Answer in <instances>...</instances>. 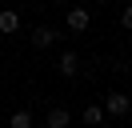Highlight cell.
<instances>
[{
	"instance_id": "obj_1",
	"label": "cell",
	"mask_w": 132,
	"mask_h": 128,
	"mask_svg": "<svg viewBox=\"0 0 132 128\" xmlns=\"http://www.w3.org/2000/svg\"><path fill=\"white\" fill-rule=\"evenodd\" d=\"M88 24H92V12H88L84 4L68 8V16H64V28H68V32H76V36H80V32H88Z\"/></svg>"
},
{
	"instance_id": "obj_2",
	"label": "cell",
	"mask_w": 132,
	"mask_h": 128,
	"mask_svg": "<svg viewBox=\"0 0 132 128\" xmlns=\"http://www.w3.org/2000/svg\"><path fill=\"white\" fill-rule=\"evenodd\" d=\"M104 112H108V116H128V92H120V88L108 92L104 96Z\"/></svg>"
},
{
	"instance_id": "obj_3",
	"label": "cell",
	"mask_w": 132,
	"mask_h": 128,
	"mask_svg": "<svg viewBox=\"0 0 132 128\" xmlns=\"http://www.w3.org/2000/svg\"><path fill=\"white\" fill-rule=\"evenodd\" d=\"M68 124H72V112H68L64 104H52L48 116H44V128H68Z\"/></svg>"
},
{
	"instance_id": "obj_4",
	"label": "cell",
	"mask_w": 132,
	"mask_h": 128,
	"mask_svg": "<svg viewBox=\"0 0 132 128\" xmlns=\"http://www.w3.org/2000/svg\"><path fill=\"white\" fill-rule=\"evenodd\" d=\"M56 72H60L64 80H72L76 72H80V56H76V52H60V60H56Z\"/></svg>"
},
{
	"instance_id": "obj_5",
	"label": "cell",
	"mask_w": 132,
	"mask_h": 128,
	"mask_svg": "<svg viewBox=\"0 0 132 128\" xmlns=\"http://www.w3.org/2000/svg\"><path fill=\"white\" fill-rule=\"evenodd\" d=\"M56 40H60L56 28H44V24H40V28H32V48H40V52H44V48H52Z\"/></svg>"
},
{
	"instance_id": "obj_6",
	"label": "cell",
	"mask_w": 132,
	"mask_h": 128,
	"mask_svg": "<svg viewBox=\"0 0 132 128\" xmlns=\"http://www.w3.org/2000/svg\"><path fill=\"white\" fill-rule=\"evenodd\" d=\"M20 32V12L16 8H4L0 12V36H16Z\"/></svg>"
},
{
	"instance_id": "obj_7",
	"label": "cell",
	"mask_w": 132,
	"mask_h": 128,
	"mask_svg": "<svg viewBox=\"0 0 132 128\" xmlns=\"http://www.w3.org/2000/svg\"><path fill=\"white\" fill-rule=\"evenodd\" d=\"M80 120H84L88 128H100V124H104V108H100V104H88V108L80 112Z\"/></svg>"
},
{
	"instance_id": "obj_8",
	"label": "cell",
	"mask_w": 132,
	"mask_h": 128,
	"mask_svg": "<svg viewBox=\"0 0 132 128\" xmlns=\"http://www.w3.org/2000/svg\"><path fill=\"white\" fill-rule=\"evenodd\" d=\"M8 128H32V112H28V108H16L8 116Z\"/></svg>"
},
{
	"instance_id": "obj_9",
	"label": "cell",
	"mask_w": 132,
	"mask_h": 128,
	"mask_svg": "<svg viewBox=\"0 0 132 128\" xmlns=\"http://www.w3.org/2000/svg\"><path fill=\"white\" fill-rule=\"evenodd\" d=\"M56 4H64V0H56Z\"/></svg>"
}]
</instances>
